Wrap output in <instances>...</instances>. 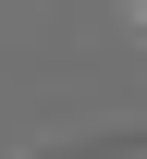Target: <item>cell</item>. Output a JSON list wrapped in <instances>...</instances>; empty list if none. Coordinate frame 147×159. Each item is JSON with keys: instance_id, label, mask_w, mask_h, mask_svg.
Masks as SVG:
<instances>
[{"instance_id": "cell-1", "label": "cell", "mask_w": 147, "mask_h": 159, "mask_svg": "<svg viewBox=\"0 0 147 159\" xmlns=\"http://www.w3.org/2000/svg\"><path fill=\"white\" fill-rule=\"evenodd\" d=\"M62 159H86V147H62Z\"/></svg>"}]
</instances>
